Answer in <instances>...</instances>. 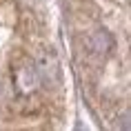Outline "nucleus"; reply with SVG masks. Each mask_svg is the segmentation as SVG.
<instances>
[{
  "mask_svg": "<svg viewBox=\"0 0 131 131\" xmlns=\"http://www.w3.org/2000/svg\"><path fill=\"white\" fill-rule=\"evenodd\" d=\"M11 82H14V89L18 93H31V91L38 87L40 82V76H38V69L31 60H22L18 62L11 71Z\"/></svg>",
  "mask_w": 131,
  "mask_h": 131,
  "instance_id": "obj_1",
  "label": "nucleus"
},
{
  "mask_svg": "<svg viewBox=\"0 0 131 131\" xmlns=\"http://www.w3.org/2000/svg\"><path fill=\"white\" fill-rule=\"evenodd\" d=\"M113 47H116V40H113V36H111L107 29H98V31H93V34L89 36V49L93 53H98V56L111 53Z\"/></svg>",
  "mask_w": 131,
  "mask_h": 131,
  "instance_id": "obj_2",
  "label": "nucleus"
}]
</instances>
